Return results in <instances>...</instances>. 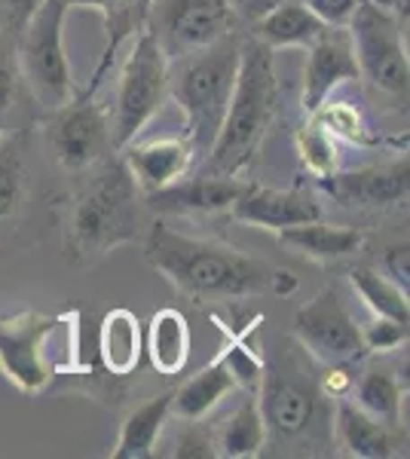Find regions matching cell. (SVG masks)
<instances>
[{
    "label": "cell",
    "instance_id": "cell-17",
    "mask_svg": "<svg viewBox=\"0 0 410 459\" xmlns=\"http://www.w3.org/2000/svg\"><path fill=\"white\" fill-rule=\"evenodd\" d=\"M242 178H218V175H184L181 181L147 194L144 203L153 214H214L227 212L242 190Z\"/></svg>",
    "mask_w": 410,
    "mask_h": 459
},
{
    "label": "cell",
    "instance_id": "cell-13",
    "mask_svg": "<svg viewBox=\"0 0 410 459\" xmlns=\"http://www.w3.org/2000/svg\"><path fill=\"white\" fill-rule=\"evenodd\" d=\"M316 187L331 203L343 209H362V212H389L395 205L407 203L410 194V162L407 153L383 166H364L355 172H331L316 178Z\"/></svg>",
    "mask_w": 410,
    "mask_h": 459
},
{
    "label": "cell",
    "instance_id": "cell-23",
    "mask_svg": "<svg viewBox=\"0 0 410 459\" xmlns=\"http://www.w3.org/2000/svg\"><path fill=\"white\" fill-rule=\"evenodd\" d=\"M144 352L153 371L162 377H178L190 361V325L181 309H156L147 325Z\"/></svg>",
    "mask_w": 410,
    "mask_h": 459
},
{
    "label": "cell",
    "instance_id": "cell-39",
    "mask_svg": "<svg viewBox=\"0 0 410 459\" xmlns=\"http://www.w3.org/2000/svg\"><path fill=\"white\" fill-rule=\"evenodd\" d=\"M0 135H4V129H0Z\"/></svg>",
    "mask_w": 410,
    "mask_h": 459
},
{
    "label": "cell",
    "instance_id": "cell-8",
    "mask_svg": "<svg viewBox=\"0 0 410 459\" xmlns=\"http://www.w3.org/2000/svg\"><path fill=\"white\" fill-rule=\"evenodd\" d=\"M169 99V58L156 47L147 31L135 34V43L126 53L120 80H117L114 117H110V142L120 151L135 142L147 123Z\"/></svg>",
    "mask_w": 410,
    "mask_h": 459
},
{
    "label": "cell",
    "instance_id": "cell-33",
    "mask_svg": "<svg viewBox=\"0 0 410 459\" xmlns=\"http://www.w3.org/2000/svg\"><path fill=\"white\" fill-rule=\"evenodd\" d=\"M362 340H364V350H368V355L392 352V350H398V346L407 343V325L395 322V318L374 316V322H371L368 328H362Z\"/></svg>",
    "mask_w": 410,
    "mask_h": 459
},
{
    "label": "cell",
    "instance_id": "cell-16",
    "mask_svg": "<svg viewBox=\"0 0 410 459\" xmlns=\"http://www.w3.org/2000/svg\"><path fill=\"white\" fill-rule=\"evenodd\" d=\"M120 157L126 160V166H129V172L138 181L144 196L181 181L199 162L188 135H160L151 138V142H138L135 138V142L120 147Z\"/></svg>",
    "mask_w": 410,
    "mask_h": 459
},
{
    "label": "cell",
    "instance_id": "cell-2",
    "mask_svg": "<svg viewBox=\"0 0 410 459\" xmlns=\"http://www.w3.org/2000/svg\"><path fill=\"white\" fill-rule=\"evenodd\" d=\"M151 209L120 151L86 169V181L71 199L68 214V264L77 270L99 264L114 248L144 236Z\"/></svg>",
    "mask_w": 410,
    "mask_h": 459
},
{
    "label": "cell",
    "instance_id": "cell-36",
    "mask_svg": "<svg viewBox=\"0 0 410 459\" xmlns=\"http://www.w3.org/2000/svg\"><path fill=\"white\" fill-rule=\"evenodd\" d=\"M379 266H383L386 279H392L401 291H407L410 288V246L407 242H392V246L383 251Z\"/></svg>",
    "mask_w": 410,
    "mask_h": 459
},
{
    "label": "cell",
    "instance_id": "cell-20",
    "mask_svg": "<svg viewBox=\"0 0 410 459\" xmlns=\"http://www.w3.org/2000/svg\"><path fill=\"white\" fill-rule=\"evenodd\" d=\"M144 355V331L132 309L117 307L104 313L99 325V359L110 380H126L141 368Z\"/></svg>",
    "mask_w": 410,
    "mask_h": 459
},
{
    "label": "cell",
    "instance_id": "cell-29",
    "mask_svg": "<svg viewBox=\"0 0 410 459\" xmlns=\"http://www.w3.org/2000/svg\"><path fill=\"white\" fill-rule=\"evenodd\" d=\"M349 282L359 291V298L364 300V307L374 316L383 318H395V322L410 325V303H407V291H401L392 279H386L383 273L374 270V266H353L349 270Z\"/></svg>",
    "mask_w": 410,
    "mask_h": 459
},
{
    "label": "cell",
    "instance_id": "cell-28",
    "mask_svg": "<svg viewBox=\"0 0 410 459\" xmlns=\"http://www.w3.org/2000/svg\"><path fill=\"white\" fill-rule=\"evenodd\" d=\"M405 386L389 368H368L359 380L353 383V402L371 413L374 420L386 426L401 423V398H405Z\"/></svg>",
    "mask_w": 410,
    "mask_h": 459
},
{
    "label": "cell",
    "instance_id": "cell-26",
    "mask_svg": "<svg viewBox=\"0 0 410 459\" xmlns=\"http://www.w3.org/2000/svg\"><path fill=\"white\" fill-rule=\"evenodd\" d=\"M171 417V392L147 398L129 417L123 420L120 438H117L110 456L114 459H147L156 454V441H160L166 420Z\"/></svg>",
    "mask_w": 410,
    "mask_h": 459
},
{
    "label": "cell",
    "instance_id": "cell-25",
    "mask_svg": "<svg viewBox=\"0 0 410 459\" xmlns=\"http://www.w3.org/2000/svg\"><path fill=\"white\" fill-rule=\"evenodd\" d=\"M230 392H236L233 377H230V371L218 359H214L203 371L188 377L178 389H171V413L181 417L184 423H199V420H205Z\"/></svg>",
    "mask_w": 410,
    "mask_h": 459
},
{
    "label": "cell",
    "instance_id": "cell-12",
    "mask_svg": "<svg viewBox=\"0 0 410 459\" xmlns=\"http://www.w3.org/2000/svg\"><path fill=\"white\" fill-rule=\"evenodd\" d=\"M294 340L318 365H359L368 359L362 325H355L334 285H325L316 298L297 307Z\"/></svg>",
    "mask_w": 410,
    "mask_h": 459
},
{
    "label": "cell",
    "instance_id": "cell-1",
    "mask_svg": "<svg viewBox=\"0 0 410 459\" xmlns=\"http://www.w3.org/2000/svg\"><path fill=\"white\" fill-rule=\"evenodd\" d=\"M141 242L144 261L181 298L199 307L249 298H291L297 291V276L285 266L245 255L242 248L223 242L184 236L162 221H151Z\"/></svg>",
    "mask_w": 410,
    "mask_h": 459
},
{
    "label": "cell",
    "instance_id": "cell-34",
    "mask_svg": "<svg viewBox=\"0 0 410 459\" xmlns=\"http://www.w3.org/2000/svg\"><path fill=\"white\" fill-rule=\"evenodd\" d=\"M171 456H188V459L218 456V450H214V435H208L205 429H199L196 423H188V429L178 435V444H175V450H171Z\"/></svg>",
    "mask_w": 410,
    "mask_h": 459
},
{
    "label": "cell",
    "instance_id": "cell-18",
    "mask_svg": "<svg viewBox=\"0 0 410 459\" xmlns=\"http://www.w3.org/2000/svg\"><path fill=\"white\" fill-rule=\"evenodd\" d=\"M279 246L297 257H307L312 264H337L346 257L359 255L364 248V230L362 227H343L327 224V221H310V224H297L275 233Z\"/></svg>",
    "mask_w": 410,
    "mask_h": 459
},
{
    "label": "cell",
    "instance_id": "cell-35",
    "mask_svg": "<svg viewBox=\"0 0 410 459\" xmlns=\"http://www.w3.org/2000/svg\"><path fill=\"white\" fill-rule=\"evenodd\" d=\"M316 19H322L327 28H346L353 19L359 0H301Z\"/></svg>",
    "mask_w": 410,
    "mask_h": 459
},
{
    "label": "cell",
    "instance_id": "cell-14",
    "mask_svg": "<svg viewBox=\"0 0 410 459\" xmlns=\"http://www.w3.org/2000/svg\"><path fill=\"white\" fill-rule=\"evenodd\" d=\"M230 214H233V221H240V224L279 233V230L318 221L322 218V205L297 187L282 190V187H266V184L245 181L240 196L230 205Z\"/></svg>",
    "mask_w": 410,
    "mask_h": 459
},
{
    "label": "cell",
    "instance_id": "cell-27",
    "mask_svg": "<svg viewBox=\"0 0 410 459\" xmlns=\"http://www.w3.org/2000/svg\"><path fill=\"white\" fill-rule=\"evenodd\" d=\"M264 447H266V426L264 417H260L257 395H245L242 404L233 411V417L214 435V450L223 459H251L264 454Z\"/></svg>",
    "mask_w": 410,
    "mask_h": 459
},
{
    "label": "cell",
    "instance_id": "cell-37",
    "mask_svg": "<svg viewBox=\"0 0 410 459\" xmlns=\"http://www.w3.org/2000/svg\"><path fill=\"white\" fill-rule=\"evenodd\" d=\"M40 4L43 0H0V28L10 31L13 37H19Z\"/></svg>",
    "mask_w": 410,
    "mask_h": 459
},
{
    "label": "cell",
    "instance_id": "cell-5",
    "mask_svg": "<svg viewBox=\"0 0 410 459\" xmlns=\"http://www.w3.org/2000/svg\"><path fill=\"white\" fill-rule=\"evenodd\" d=\"M301 350V346H297ZM297 350H282L266 361L264 383L257 389V407L266 426V444L273 447H303L318 444L331 432L327 404L316 386V374L303 365Z\"/></svg>",
    "mask_w": 410,
    "mask_h": 459
},
{
    "label": "cell",
    "instance_id": "cell-21",
    "mask_svg": "<svg viewBox=\"0 0 410 459\" xmlns=\"http://www.w3.org/2000/svg\"><path fill=\"white\" fill-rule=\"evenodd\" d=\"M331 435L337 444L355 459H389L398 454L389 426L374 420L371 413H364L359 404L349 398H337L334 404V423Z\"/></svg>",
    "mask_w": 410,
    "mask_h": 459
},
{
    "label": "cell",
    "instance_id": "cell-19",
    "mask_svg": "<svg viewBox=\"0 0 410 459\" xmlns=\"http://www.w3.org/2000/svg\"><path fill=\"white\" fill-rule=\"evenodd\" d=\"M31 138L34 126H22V129L0 135V233L16 224L28 205V194H31V169H28Z\"/></svg>",
    "mask_w": 410,
    "mask_h": 459
},
{
    "label": "cell",
    "instance_id": "cell-30",
    "mask_svg": "<svg viewBox=\"0 0 410 459\" xmlns=\"http://www.w3.org/2000/svg\"><path fill=\"white\" fill-rule=\"evenodd\" d=\"M25 99L31 101L25 77H22V68H19L16 37L0 28V129L4 132L22 129L19 110L25 108Z\"/></svg>",
    "mask_w": 410,
    "mask_h": 459
},
{
    "label": "cell",
    "instance_id": "cell-10",
    "mask_svg": "<svg viewBox=\"0 0 410 459\" xmlns=\"http://www.w3.org/2000/svg\"><path fill=\"white\" fill-rule=\"evenodd\" d=\"M346 31L362 77L386 95H405L410 83V62L401 19L379 0H359Z\"/></svg>",
    "mask_w": 410,
    "mask_h": 459
},
{
    "label": "cell",
    "instance_id": "cell-11",
    "mask_svg": "<svg viewBox=\"0 0 410 459\" xmlns=\"http://www.w3.org/2000/svg\"><path fill=\"white\" fill-rule=\"evenodd\" d=\"M144 31L169 62L205 49L240 31L230 0H153L147 10Z\"/></svg>",
    "mask_w": 410,
    "mask_h": 459
},
{
    "label": "cell",
    "instance_id": "cell-31",
    "mask_svg": "<svg viewBox=\"0 0 410 459\" xmlns=\"http://www.w3.org/2000/svg\"><path fill=\"white\" fill-rule=\"evenodd\" d=\"M310 117H316V120L322 123L334 138H343V142H349V144H355V147H368V151H371V147L389 144L374 129V126H371V120L364 117V110L355 108V105H349V101L325 99Z\"/></svg>",
    "mask_w": 410,
    "mask_h": 459
},
{
    "label": "cell",
    "instance_id": "cell-38",
    "mask_svg": "<svg viewBox=\"0 0 410 459\" xmlns=\"http://www.w3.org/2000/svg\"><path fill=\"white\" fill-rule=\"evenodd\" d=\"M282 0H230V6H233L236 19H240V25H255L257 19H264L266 13H273L275 6H279Z\"/></svg>",
    "mask_w": 410,
    "mask_h": 459
},
{
    "label": "cell",
    "instance_id": "cell-4",
    "mask_svg": "<svg viewBox=\"0 0 410 459\" xmlns=\"http://www.w3.org/2000/svg\"><path fill=\"white\" fill-rule=\"evenodd\" d=\"M240 53L242 34L236 31L212 47L169 62V95L181 108L184 123H188L184 135L190 138L199 160L212 151L223 117H227L236 74H240Z\"/></svg>",
    "mask_w": 410,
    "mask_h": 459
},
{
    "label": "cell",
    "instance_id": "cell-6",
    "mask_svg": "<svg viewBox=\"0 0 410 459\" xmlns=\"http://www.w3.org/2000/svg\"><path fill=\"white\" fill-rule=\"evenodd\" d=\"M68 0H43L37 13L28 19L16 37L19 68L25 77L28 95H31L37 117L62 108L74 95V71L65 49V22H68Z\"/></svg>",
    "mask_w": 410,
    "mask_h": 459
},
{
    "label": "cell",
    "instance_id": "cell-15",
    "mask_svg": "<svg viewBox=\"0 0 410 459\" xmlns=\"http://www.w3.org/2000/svg\"><path fill=\"white\" fill-rule=\"evenodd\" d=\"M310 56L303 65V95L301 105L303 114H312L340 83L359 80V62L353 53V40H349L346 28H327L316 43H310Z\"/></svg>",
    "mask_w": 410,
    "mask_h": 459
},
{
    "label": "cell",
    "instance_id": "cell-3",
    "mask_svg": "<svg viewBox=\"0 0 410 459\" xmlns=\"http://www.w3.org/2000/svg\"><path fill=\"white\" fill-rule=\"evenodd\" d=\"M279 101L282 83L275 77L273 49L251 34H242L233 99H230L227 117H223L212 151L199 160L203 162L199 172L218 178H242L245 172H251L260 147L279 117Z\"/></svg>",
    "mask_w": 410,
    "mask_h": 459
},
{
    "label": "cell",
    "instance_id": "cell-32",
    "mask_svg": "<svg viewBox=\"0 0 410 459\" xmlns=\"http://www.w3.org/2000/svg\"><path fill=\"white\" fill-rule=\"evenodd\" d=\"M294 147H297V157H301L303 169H307L310 175L322 178V175L337 172V162H340L337 144H334V135L316 120V117H307V123H303L301 129H294Z\"/></svg>",
    "mask_w": 410,
    "mask_h": 459
},
{
    "label": "cell",
    "instance_id": "cell-24",
    "mask_svg": "<svg viewBox=\"0 0 410 459\" xmlns=\"http://www.w3.org/2000/svg\"><path fill=\"white\" fill-rule=\"evenodd\" d=\"M325 31H327L325 22L312 16L301 0H282L273 13H266L264 19H257L251 25L249 34L275 53V49H288V47H310Z\"/></svg>",
    "mask_w": 410,
    "mask_h": 459
},
{
    "label": "cell",
    "instance_id": "cell-9",
    "mask_svg": "<svg viewBox=\"0 0 410 459\" xmlns=\"http://www.w3.org/2000/svg\"><path fill=\"white\" fill-rule=\"evenodd\" d=\"M49 153L65 172H86L108 153H114L110 142V114L99 101V86L74 89V95L62 108L37 117Z\"/></svg>",
    "mask_w": 410,
    "mask_h": 459
},
{
    "label": "cell",
    "instance_id": "cell-22",
    "mask_svg": "<svg viewBox=\"0 0 410 459\" xmlns=\"http://www.w3.org/2000/svg\"><path fill=\"white\" fill-rule=\"evenodd\" d=\"M71 10L74 6H86V10H99L104 19V31H108V40H104L99 68L89 77V86H101L104 74L110 71L117 53L126 47V40H132L135 34L144 31L147 22V10H151L153 0H68Z\"/></svg>",
    "mask_w": 410,
    "mask_h": 459
},
{
    "label": "cell",
    "instance_id": "cell-7",
    "mask_svg": "<svg viewBox=\"0 0 410 459\" xmlns=\"http://www.w3.org/2000/svg\"><path fill=\"white\" fill-rule=\"evenodd\" d=\"M71 316H47L37 309L0 316V374L22 395H40L49 389L52 377L65 374L62 361L52 355V337L71 322Z\"/></svg>",
    "mask_w": 410,
    "mask_h": 459
}]
</instances>
